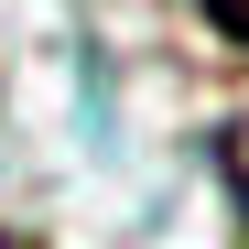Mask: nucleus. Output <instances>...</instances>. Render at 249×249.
Returning <instances> with one entry per match:
<instances>
[{
    "mask_svg": "<svg viewBox=\"0 0 249 249\" xmlns=\"http://www.w3.org/2000/svg\"><path fill=\"white\" fill-rule=\"evenodd\" d=\"M11 249H44V238H11Z\"/></svg>",
    "mask_w": 249,
    "mask_h": 249,
    "instance_id": "7ed1b4c3",
    "label": "nucleus"
},
{
    "mask_svg": "<svg viewBox=\"0 0 249 249\" xmlns=\"http://www.w3.org/2000/svg\"><path fill=\"white\" fill-rule=\"evenodd\" d=\"M206 152H217V184H228V206H238V249H249V119H228Z\"/></svg>",
    "mask_w": 249,
    "mask_h": 249,
    "instance_id": "f257e3e1",
    "label": "nucleus"
},
{
    "mask_svg": "<svg viewBox=\"0 0 249 249\" xmlns=\"http://www.w3.org/2000/svg\"><path fill=\"white\" fill-rule=\"evenodd\" d=\"M195 22L217 33V44H238V54H249V0H195Z\"/></svg>",
    "mask_w": 249,
    "mask_h": 249,
    "instance_id": "f03ea898",
    "label": "nucleus"
}]
</instances>
